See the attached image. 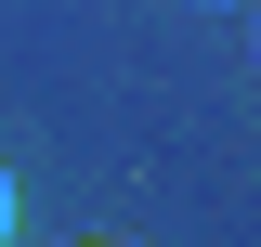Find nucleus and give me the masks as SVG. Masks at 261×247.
Returning <instances> with one entry per match:
<instances>
[{
    "label": "nucleus",
    "mask_w": 261,
    "mask_h": 247,
    "mask_svg": "<svg viewBox=\"0 0 261 247\" xmlns=\"http://www.w3.org/2000/svg\"><path fill=\"white\" fill-rule=\"evenodd\" d=\"M79 247H144V234H79Z\"/></svg>",
    "instance_id": "nucleus-1"
},
{
    "label": "nucleus",
    "mask_w": 261,
    "mask_h": 247,
    "mask_svg": "<svg viewBox=\"0 0 261 247\" xmlns=\"http://www.w3.org/2000/svg\"><path fill=\"white\" fill-rule=\"evenodd\" d=\"M0 234H13V182H0Z\"/></svg>",
    "instance_id": "nucleus-2"
}]
</instances>
